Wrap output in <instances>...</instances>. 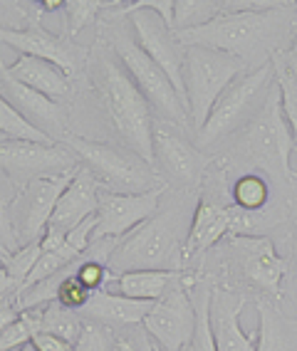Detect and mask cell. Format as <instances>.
Returning <instances> with one entry per match:
<instances>
[{
    "instance_id": "obj_23",
    "label": "cell",
    "mask_w": 297,
    "mask_h": 351,
    "mask_svg": "<svg viewBox=\"0 0 297 351\" xmlns=\"http://www.w3.org/2000/svg\"><path fill=\"white\" fill-rule=\"evenodd\" d=\"M255 351H297V324L270 304H260Z\"/></svg>"
},
{
    "instance_id": "obj_4",
    "label": "cell",
    "mask_w": 297,
    "mask_h": 351,
    "mask_svg": "<svg viewBox=\"0 0 297 351\" xmlns=\"http://www.w3.org/2000/svg\"><path fill=\"white\" fill-rule=\"evenodd\" d=\"M60 144L67 146L97 183H104L112 193H152L164 189L156 169L127 146L89 141L77 134H67Z\"/></svg>"
},
{
    "instance_id": "obj_44",
    "label": "cell",
    "mask_w": 297,
    "mask_h": 351,
    "mask_svg": "<svg viewBox=\"0 0 297 351\" xmlns=\"http://www.w3.org/2000/svg\"><path fill=\"white\" fill-rule=\"evenodd\" d=\"M295 35H297V30H295Z\"/></svg>"
},
{
    "instance_id": "obj_20",
    "label": "cell",
    "mask_w": 297,
    "mask_h": 351,
    "mask_svg": "<svg viewBox=\"0 0 297 351\" xmlns=\"http://www.w3.org/2000/svg\"><path fill=\"white\" fill-rule=\"evenodd\" d=\"M233 210L235 206H226L218 203L215 198H201L191 215V228L189 238L184 245V257L191 260L198 252L209 250L215 243L230 238L233 230Z\"/></svg>"
},
{
    "instance_id": "obj_6",
    "label": "cell",
    "mask_w": 297,
    "mask_h": 351,
    "mask_svg": "<svg viewBox=\"0 0 297 351\" xmlns=\"http://www.w3.org/2000/svg\"><path fill=\"white\" fill-rule=\"evenodd\" d=\"M241 149L253 166L268 171L280 181L292 178L290 154L295 151V138H292L290 124L285 119L278 84L268 89L265 101L260 104L253 119L248 121Z\"/></svg>"
},
{
    "instance_id": "obj_27",
    "label": "cell",
    "mask_w": 297,
    "mask_h": 351,
    "mask_svg": "<svg viewBox=\"0 0 297 351\" xmlns=\"http://www.w3.org/2000/svg\"><path fill=\"white\" fill-rule=\"evenodd\" d=\"M268 198H270V186H268V178H263L260 173H246L233 183V206L246 213L263 210Z\"/></svg>"
},
{
    "instance_id": "obj_3",
    "label": "cell",
    "mask_w": 297,
    "mask_h": 351,
    "mask_svg": "<svg viewBox=\"0 0 297 351\" xmlns=\"http://www.w3.org/2000/svg\"><path fill=\"white\" fill-rule=\"evenodd\" d=\"M97 92L109 124L129 151L154 166V119L149 101L141 97L119 62L102 57L95 75ZM156 169V166H154Z\"/></svg>"
},
{
    "instance_id": "obj_28",
    "label": "cell",
    "mask_w": 297,
    "mask_h": 351,
    "mask_svg": "<svg viewBox=\"0 0 297 351\" xmlns=\"http://www.w3.org/2000/svg\"><path fill=\"white\" fill-rule=\"evenodd\" d=\"M18 191H20V186H15V183L0 171V245H3L8 252L20 250V243L13 230V218H10L13 203H15V198H18Z\"/></svg>"
},
{
    "instance_id": "obj_1",
    "label": "cell",
    "mask_w": 297,
    "mask_h": 351,
    "mask_svg": "<svg viewBox=\"0 0 297 351\" xmlns=\"http://www.w3.org/2000/svg\"><path fill=\"white\" fill-rule=\"evenodd\" d=\"M292 8V3H246V10H226L209 25L176 35L186 47L221 50L248 64L253 55L278 47L297 18V13H290Z\"/></svg>"
},
{
    "instance_id": "obj_19",
    "label": "cell",
    "mask_w": 297,
    "mask_h": 351,
    "mask_svg": "<svg viewBox=\"0 0 297 351\" xmlns=\"http://www.w3.org/2000/svg\"><path fill=\"white\" fill-rule=\"evenodd\" d=\"M246 297L230 289H213L211 295V329L215 351H255V339L241 326Z\"/></svg>"
},
{
    "instance_id": "obj_43",
    "label": "cell",
    "mask_w": 297,
    "mask_h": 351,
    "mask_svg": "<svg viewBox=\"0 0 297 351\" xmlns=\"http://www.w3.org/2000/svg\"><path fill=\"white\" fill-rule=\"evenodd\" d=\"M18 351H35V346H32V344H27V346H23V349H18Z\"/></svg>"
},
{
    "instance_id": "obj_26",
    "label": "cell",
    "mask_w": 297,
    "mask_h": 351,
    "mask_svg": "<svg viewBox=\"0 0 297 351\" xmlns=\"http://www.w3.org/2000/svg\"><path fill=\"white\" fill-rule=\"evenodd\" d=\"M223 13H226L223 0H176L174 3V30L184 32L203 27Z\"/></svg>"
},
{
    "instance_id": "obj_29",
    "label": "cell",
    "mask_w": 297,
    "mask_h": 351,
    "mask_svg": "<svg viewBox=\"0 0 297 351\" xmlns=\"http://www.w3.org/2000/svg\"><path fill=\"white\" fill-rule=\"evenodd\" d=\"M0 138H20V141H52L50 136H45L38 132L30 121H25L0 97Z\"/></svg>"
},
{
    "instance_id": "obj_37",
    "label": "cell",
    "mask_w": 297,
    "mask_h": 351,
    "mask_svg": "<svg viewBox=\"0 0 297 351\" xmlns=\"http://www.w3.org/2000/svg\"><path fill=\"white\" fill-rule=\"evenodd\" d=\"M23 312H25V309L20 304L18 292H10V295L0 297V332L8 329L10 324H15V322L23 317Z\"/></svg>"
},
{
    "instance_id": "obj_31",
    "label": "cell",
    "mask_w": 297,
    "mask_h": 351,
    "mask_svg": "<svg viewBox=\"0 0 297 351\" xmlns=\"http://www.w3.org/2000/svg\"><path fill=\"white\" fill-rule=\"evenodd\" d=\"M211 295H213V289H201L198 300H193L198 312V324H196V334L184 346V351H215L213 329H211Z\"/></svg>"
},
{
    "instance_id": "obj_14",
    "label": "cell",
    "mask_w": 297,
    "mask_h": 351,
    "mask_svg": "<svg viewBox=\"0 0 297 351\" xmlns=\"http://www.w3.org/2000/svg\"><path fill=\"white\" fill-rule=\"evenodd\" d=\"M164 195V189L152 193H112L99 189V206H97V240H119L139 228L149 218L158 213V201Z\"/></svg>"
},
{
    "instance_id": "obj_18",
    "label": "cell",
    "mask_w": 297,
    "mask_h": 351,
    "mask_svg": "<svg viewBox=\"0 0 297 351\" xmlns=\"http://www.w3.org/2000/svg\"><path fill=\"white\" fill-rule=\"evenodd\" d=\"M99 189L102 186L97 183L95 176L89 173L84 166H80V171L72 176L70 186L60 195V201H57V206H55V213H52L45 232L57 235V238H67L80 223H84V220L97 213V206H99Z\"/></svg>"
},
{
    "instance_id": "obj_12",
    "label": "cell",
    "mask_w": 297,
    "mask_h": 351,
    "mask_svg": "<svg viewBox=\"0 0 297 351\" xmlns=\"http://www.w3.org/2000/svg\"><path fill=\"white\" fill-rule=\"evenodd\" d=\"M134 27V40L146 55L152 57L158 67L164 69L171 84L184 97V64H186V45L178 40L176 30L154 10H132L127 13Z\"/></svg>"
},
{
    "instance_id": "obj_17",
    "label": "cell",
    "mask_w": 297,
    "mask_h": 351,
    "mask_svg": "<svg viewBox=\"0 0 297 351\" xmlns=\"http://www.w3.org/2000/svg\"><path fill=\"white\" fill-rule=\"evenodd\" d=\"M0 43L18 50L20 55L40 57V60L57 64L67 77L80 72V67L84 62L82 47H77L70 40L57 38V35H52V32H47L40 25L27 27V30H3L0 27Z\"/></svg>"
},
{
    "instance_id": "obj_13",
    "label": "cell",
    "mask_w": 297,
    "mask_h": 351,
    "mask_svg": "<svg viewBox=\"0 0 297 351\" xmlns=\"http://www.w3.org/2000/svg\"><path fill=\"white\" fill-rule=\"evenodd\" d=\"M154 166L156 171L169 176V181L184 189H198L211 166V158L203 156L201 149L191 144L178 126L169 121H156L154 124Z\"/></svg>"
},
{
    "instance_id": "obj_35",
    "label": "cell",
    "mask_w": 297,
    "mask_h": 351,
    "mask_svg": "<svg viewBox=\"0 0 297 351\" xmlns=\"http://www.w3.org/2000/svg\"><path fill=\"white\" fill-rule=\"evenodd\" d=\"M77 280L84 285V287L95 295V292H99L104 285H107V280H112V272L107 270V265L99 263V260H84V263H80V267L75 270Z\"/></svg>"
},
{
    "instance_id": "obj_22",
    "label": "cell",
    "mask_w": 297,
    "mask_h": 351,
    "mask_svg": "<svg viewBox=\"0 0 297 351\" xmlns=\"http://www.w3.org/2000/svg\"><path fill=\"white\" fill-rule=\"evenodd\" d=\"M154 302L129 300L119 292H95L80 312L87 314L92 322L99 324H144L146 314L152 312Z\"/></svg>"
},
{
    "instance_id": "obj_7",
    "label": "cell",
    "mask_w": 297,
    "mask_h": 351,
    "mask_svg": "<svg viewBox=\"0 0 297 351\" xmlns=\"http://www.w3.org/2000/svg\"><path fill=\"white\" fill-rule=\"evenodd\" d=\"M275 84V67L272 62H263L253 72H243L230 87L218 97L209 121L196 134L198 149L213 146L215 141L230 136L235 129H241L246 121L255 117V109L265 101V87Z\"/></svg>"
},
{
    "instance_id": "obj_34",
    "label": "cell",
    "mask_w": 297,
    "mask_h": 351,
    "mask_svg": "<svg viewBox=\"0 0 297 351\" xmlns=\"http://www.w3.org/2000/svg\"><path fill=\"white\" fill-rule=\"evenodd\" d=\"M89 297H92V292H89L87 287H84L80 280H77L75 272H67V275H62V280H60V287H57V302L60 304H64V307L75 309V312H80V309L84 307L89 302Z\"/></svg>"
},
{
    "instance_id": "obj_5",
    "label": "cell",
    "mask_w": 297,
    "mask_h": 351,
    "mask_svg": "<svg viewBox=\"0 0 297 351\" xmlns=\"http://www.w3.org/2000/svg\"><path fill=\"white\" fill-rule=\"evenodd\" d=\"M246 62L211 47H186L184 64V97L193 132H201L209 121L218 97L243 75Z\"/></svg>"
},
{
    "instance_id": "obj_2",
    "label": "cell",
    "mask_w": 297,
    "mask_h": 351,
    "mask_svg": "<svg viewBox=\"0 0 297 351\" xmlns=\"http://www.w3.org/2000/svg\"><path fill=\"white\" fill-rule=\"evenodd\" d=\"M191 223L184 213H156L129 235L114 243L107 257V270L112 277L136 270L181 272L186 257L184 245Z\"/></svg>"
},
{
    "instance_id": "obj_9",
    "label": "cell",
    "mask_w": 297,
    "mask_h": 351,
    "mask_svg": "<svg viewBox=\"0 0 297 351\" xmlns=\"http://www.w3.org/2000/svg\"><path fill=\"white\" fill-rule=\"evenodd\" d=\"M80 166V158L57 141L0 138V171L20 189L35 178L72 176Z\"/></svg>"
},
{
    "instance_id": "obj_10",
    "label": "cell",
    "mask_w": 297,
    "mask_h": 351,
    "mask_svg": "<svg viewBox=\"0 0 297 351\" xmlns=\"http://www.w3.org/2000/svg\"><path fill=\"white\" fill-rule=\"evenodd\" d=\"M178 277L166 289V295L154 302L152 312L144 319L146 334L164 351H184V346L196 334L198 324L196 302L189 295L191 285L186 280L178 282Z\"/></svg>"
},
{
    "instance_id": "obj_15",
    "label": "cell",
    "mask_w": 297,
    "mask_h": 351,
    "mask_svg": "<svg viewBox=\"0 0 297 351\" xmlns=\"http://www.w3.org/2000/svg\"><path fill=\"white\" fill-rule=\"evenodd\" d=\"M226 240L235 255L238 270L243 272L248 282L275 297L283 295L287 263L275 250L270 238H265V235H233V238Z\"/></svg>"
},
{
    "instance_id": "obj_40",
    "label": "cell",
    "mask_w": 297,
    "mask_h": 351,
    "mask_svg": "<svg viewBox=\"0 0 297 351\" xmlns=\"http://www.w3.org/2000/svg\"><path fill=\"white\" fill-rule=\"evenodd\" d=\"M117 351H139L136 346L132 344V341H127V339H119V344H117Z\"/></svg>"
},
{
    "instance_id": "obj_32",
    "label": "cell",
    "mask_w": 297,
    "mask_h": 351,
    "mask_svg": "<svg viewBox=\"0 0 297 351\" xmlns=\"http://www.w3.org/2000/svg\"><path fill=\"white\" fill-rule=\"evenodd\" d=\"M119 339L114 337L112 329L99 322H84L82 332L75 341V351H117Z\"/></svg>"
},
{
    "instance_id": "obj_33",
    "label": "cell",
    "mask_w": 297,
    "mask_h": 351,
    "mask_svg": "<svg viewBox=\"0 0 297 351\" xmlns=\"http://www.w3.org/2000/svg\"><path fill=\"white\" fill-rule=\"evenodd\" d=\"M40 255H43V247H40V243H32V245H25V247H20V250H15L13 255L5 260V267L8 275L13 277V282L18 285L20 289L25 287L27 277H30V272L35 270V265H38Z\"/></svg>"
},
{
    "instance_id": "obj_41",
    "label": "cell",
    "mask_w": 297,
    "mask_h": 351,
    "mask_svg": "<svg viewBox=\"0 0 297 351\" xmlns=\"http://www.w3.org/2000/svg\"><path fill=\"white\" fill-rule=\"evenodd\" d=\"M10 255H13V252H8L5 247L0 245V265H5V260H8V257H10Z\"/></svg>"
},
{
    "instance_id": "obj_25",
    "label": "cell",
    "mask_w": 297,
    "mask_h": 351,
    "mask_svg": "<svg viewBox=\"0 0 297 351\" xmlns=\"http://www.w3.org/2000/svg\"><path fill=\"white\" fill-rule=\"evenodd\" d=\"M181 272H156V270H136L124 272V275L112 277L117 282V292L129 300L139 302H156L158 297L166 295V289L176 280Z\"/></svg>"
},
{
    "instance_id": "obj_8",
    "label": "cell",
    "mask_w": 297,
    "mask_h": 351,
    "mask_svg": "<svg viewBox=\"0 0 297 351\" xmlns=\"http://www.w3.org/2000/svg\"><path fill=\"white\" fill-rule=\"evenodd\" d=\"M112 45H114V52H117V60H119V64L129 75V80L136 84L141 97L161 117V121H169L174 126L191 124L189 109H186L176 87L171 84V80L166 77L164 69L158 67L152 57L136 45V40L117 35Z\"/></svg>"
},
{
    "instance_id": "obj_36",
    "label": "cell",
    "mask_w": 297,
    "mask_h": 351,
    "mask_svg": "<svg viewBox=\"0 0 297 351\" xmlns=\"http://www.w3.org/2000/svg\"><path fill=\"white\" fill-rule=\"evenodd\" d=\"M30 341H32V332L30 326L23 322V317L15 324H10L8 329L0 332V351H18L30 344Z\"/></svg>"
},
{
    "instance_id": "obj_24",
    "label": "cell",
    "mask_w": 297,
    "mask_h": 351,
    "mask_svg": "<svg viewBox=\"0 0 297 351\" xmlns=\"http://www.w3.org/2000/svg\"><path fill=\"white\" fill-rule=\"evenodd\" d=\"M272 67H275V84H278L280 101H283L285 119L292 129V138H295L297 149V35L287 50L275 52Z\"/></svg>"
},
{
    "instance_id": "obj_21",
    "label": "cell",
    "mask_w": 297,
    "mask_h": 351,
    "mask_svg": "<svg viewBox=\"0 0 297 351\" xmlns=\"http://www.w3.org/2000/svg\"><path fill=\"white\" fill-rule=\"evenodd\" d=\"M5 72L15 82L35 89V92H40V95H45L52 101H60L70 95V77L64 75L57 64L40 60V57L18 55V60L13 64H8Z\"/></svg>"
},
{
    "instance_id": "obj_42",
    "label": "cell",
    "mask_w": 297,
    "mask_h": 351,
    "mask_svg": "<svg viewBox=\"0 0 297 351\" xmlns=\"http://www.w3.org/2000/svg\"><path fill=\"white\" fill-rule=\"evenodd\" d=\"M149 351H164V349H161V346L154 344V341H152V344H149Z\"/></svg>"
},
{
    "instance_id": "obj_30",
    "label": "cell",
    "mask_w": 297,
    "mask_h": 351,
    "mask_svg": "<svg viewBox=\"0 0 297 351\" xmlns=\"http://www.w3.org/2000/svg\"><path fill=\"white\" fill-rule=\"evenodd\" d=\"M114 3H99V0H70L64 3L62 15H64V30L70 38H75L77 32L84 30L89 23H95L99 10H107Z\"/></svg>"
},
{
    "instance_id": "obj_11",
    "label": "cell",
    "mask_w": 297,
    "mask_h": 351,
    "mask_svg": "<svg viewBox=\"0 0 297 351\" xmlns=\"http://www.w3.org/2000/svg\"><path fill=\"white\" fill-rule=\"evenodd\" d=\"M80 171V169H77ZM75 176V173H72ZM72 176H50V178H35V181L25 183L18 191V198L13 203V230L18 238L20 247L32 243H40V238L47 230L55 206L60 201V195L70 186Z\"/></svg>"
},
{
    "instance_id": "obj_39",
    "label": "cell",
    "mask_w": 297,
    "mask_h": 351,
    "mask_svg": "<svg viewBox=\"0 0 297 351\" xmlns=\"http://www.w3.org/2000/svg\"><path fill=\"white\" fill-rule=\"evenodd\" d=\"M10 292H20V287L13 282V277L8 275V270L0 265V297L3 295H10Z\"/></svg>"
},
{
    "instance_id": "obj_38",
    "label": "cell",
    "mask_w": 297,
    "mask_h": 351,
    "mask_svg": "<svg viewBox=\"0 0 297 351\" xmlns=\"http://www.w3.org/2000/svg\"><path fill=\"white\" fill-rule=\"evenodd\" d=\"M30 344L35 346V351H75V344H70V341H64L60 337H52L47 332L32 334Z\"/></svg>"
},
{
    "instance_id": "obj_16",
    "label": "cell",
    "mask_w": 297,
    "mask_h": 351,
    "mask_svg": "<svg viewBox=\"0 0 297 351\" xmlns=\"http://www.w3.org/2000/svg\"><path fill=\"white\" fill-rule=\"evenodd\" d=\"M0 97H3L23 119L30 121L38 132H43L45 136H50L57 144L70 134L67 132V124H64L60 104L47 99V97L35 92V89L15 82L13 77L5 72L3 64H0Z\"/></svg>"
}]
</instances>
